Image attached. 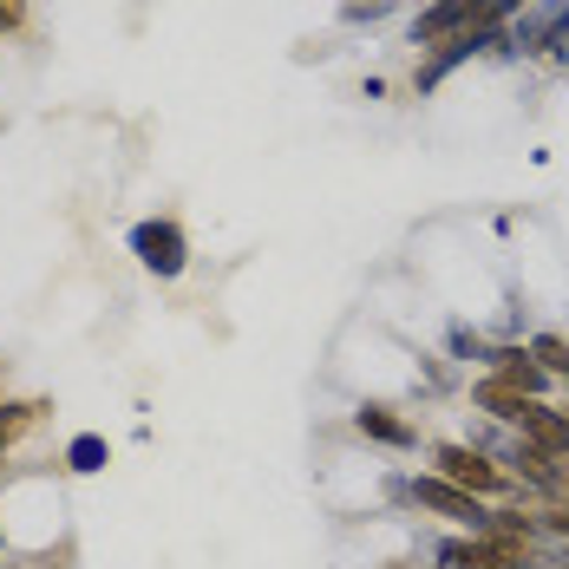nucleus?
I'll return each mask as SVG.
<instances>
[{"label": "nucleus", "mask_w": 569, "mask_h": 569, "mask_svg": "<svg viewBox=\"0 0 569 569\" xmlns=\"http://www.w3.org/2000/svg\"><path fill=\"white\" fill-rule=\"evenodd\" d=\"M505 27V7L498 0H432L419 20H412V47H446L465 33H491Z\"/></svg>", "instance_id": "nucleus-1"}, {"label": "nucleus", "mask_w": 569, "mask_h": 569, "mask_svg": "<svg viewBox=\"0 0 569 569\" xmlns=\"http://www.w3.org/2000/svg\"><path fill=\"white\" fill-rule=\"evenodd\" d=\"M131 256L151 269V276H183V262H190V242H183V229L171 223V217H151V223L131 229Z\"/></svg>", "instance_id": "nucleus-2"}, {"label": "nucleus", "mask_w": 569, "mask_h": 569, "mask_svg": "<svg viewBox=\"0 0 569 569\" xmlns=\"http://www.w3.org/2000/svg\"><path fill=\"white\" fill-rule=\"evenodd\" d=\"M406 491H412V505H419V511L452 517V523H465L471 537H485V530H491V511H485V498L458 491V485H446V478H412Z\"/></svg>", "instance_id": "nucleus-3"}, {"label": "nucleus", "mask_w": 569, "mask_h": 569, "mask_svg": "<svg viewBox=\"0 0 569 569\" xmlns=\"http://www.w3.org/2000/svg\"><path fill=\"white\" fill-rule=\"evenodd\" d=\"M432 458H439V478H446V485H458V491H471V498L505 491V465H491L478 446H439Z\"/></svg>", "instance_id": "nucleus-4"}, {"label": "nucleus", "mask_w": 569, "mask_h": 569, "mask_svg": "<svg viewBox=\"0 0 569 569\" xmlns=\"http://www.w3.org/2000/svg\"><path fill=\"white\" fill-rule=\"evenodd\" d=\"M517 432H523V446L543 458H569V412H550L543 399H523L511 419Z\"/></svg>", "instance_id": "nucleus-5"}, {"label": "nucleus", "mask_w": 569, "mask_h": 569, "mask_svg": "<svg viewBox=\"0 0 569 569\" xmlns=\"http://www.w3.org/2000/svg\"><path fill=\"white\" fill-rule=\"evenodd\" d=\"M491 367H498V380H505L511 393H523V399H537V393H543V380H550L523 347H498V353H491Z\"/></svg>", "instance_id": "nucleus-6"}, {"label": "nucleus", "mask_w": 569, "mask_h": 569, "mask_svg": "<svg viewBox=\"0 0 569 569\" xmlns=\"http://www.w3.org/2000/svg\"><path fill=\"white\" fill-rule=\"evenodd\" d=\"M439 563H446V569H517L511 557H505L498 543H485V537H471V543H465V537L439 543Z\"/></svg>", "instance_id": "nucleus-7"}, {"label": "nucleus", "mask_w": 569, "mask_h": 569, "mask_svg": "<svg viewBox=\"0 0 569 569\" xmlns=\"http://www.w3.org/2000/svg\"><path fill=\"white\" fill-rule=\"evenodd\" d=\"M360 432H367V439H380V446H393V452L419 446V432H412L406 419H393L387 406H360Z\"/></svg>", "instance_id": "nucleus-8"}, {"label": "nucleus", "mask_w": 569, "mask_h": 569, "mask_svg": "<svg viewBox=\"0 0 569 569\" xmlns=\"http://www.w3.org/2000/svg\"><path fill=\"white\" fill-rule=\"evenodd\" d=\"M478 406H485L491 419H505V426H511V419H517V406H523V393H511V387H505V380L491 373V380H478Z\"/></svg>", "instance_id": "nucleus-9"}, {"label": "nucleus", "mask_w": 569, "mask_h": 569, "mask_svg": "<svg viewBox=\"0 0 569 569\" xmlns=\"http://www.w3.org/2000/svg\"><path fill=\"white\" fill-rule=\"evenodd\" d=\"M106 458H112V446H106L99 432H79V439L66 446V465H72V471H106Z\"/></svg>", "instance_id": "nucleus-10"}, {"label": "nucleus", "mask_w": 569, "mask_h": 569, "mask_svg": "<svg viewBox=\"0 0 569 569\" xmlns=\"http://www.w3.org/2000/svg\"><path fill=\"white\" fill-rule=\"evenodd\" d=\"M530 360H537L543 373H563L569 380V341L563 335H537V341H530Z\"/></svg>", "instance_id": "nucleus-11"}, {"label": "nucleus", "mask_w": 569, "mask_h": 569, "mask_svg": "<svg viewBox=\"0 0 569 569\" xmlns=\"http://www.w3.org/2000/svg\"><path fill=\"white\" fill-rule=\"evenodd\" d=\"M452 347H458V353H471V360H491V353H498V347H485V341H478L471 328H452Z\"/></svg>", "instance_id": "nucleus-12"}, {"label": "nucleus", "mask_w": 569, "mask_h": 569, "mask_svg": "<svg viewBox=\"0 0 569 569\" xmlns=\"http://www.w3.org/2000/svg\"><path fill=\"white\" fill-rule=\"evenodd\" d=\"M550 53H557V59L569 66V27H557V33H550Z\"/></svg>", "instance_id": "nucleus-13"}, {"label": "nucleus", "mask_w": 569, "mask_h": 569, "mask_svg": "<svg viewBox=\"0 0 569 569\" xmlns=\"http://www.w3.org/2000/svg\"><path fill=\"white\" fill-rule=\"evenodd\" d=\"M0 27H20V0H0Z\"/></svg>", "instance_id": "nucleus-14"}]
</instances>
